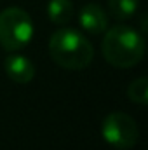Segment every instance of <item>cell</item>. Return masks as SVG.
Segmentation results:
<instances>
[{
  "instance_id": "1",
  "label": "cell",
  "mask_w": 148,
  "mask_h": 150,
  "mask_svg": "<svg viewBox=\"0 0 148 150\" xmlns=\"http://www.w3.org/2000/svg\"><path fill=\"white\" fill-rule=\"evenodd\" d=\"M101 52L111 67L131 68L145 56V38L131 26L117 25L106 30L101 42Z\"/></svg>"
},
{
  "instance_id": "2",
  "label": "cell",
  "mask_w": 148,
  "mask_h": 150,
  "mask_svg": "<svg viewBox=\"0 0 148 150\" xmlns=\"http://www.w3.org/2000/svg\"><path fill=\"white\" fill-rule=\"evenodd\" d=\"M49 54L56 65L66 70H84L94 58L89 38L73 28H59L49 38Z\"/></svg>"
},
{
  "instance_id": "3",
  "label": "cell",
  "mask_w": 148,
  "mask_h": 150,
  "mask_svg": "<svg viewBox=\"0 0 148 150\" xmlns=\"http://www.w3.org/2000/svg\"><path fill=\"white\" fill-rule=\"evenodd\" d=\"M33 37V21L21 7H7L0 12V45L5 51H19Z\"/></svg>"
},
{
  "instance_id": "4",
  "label": "cell",
  "mask_w": 148,
  "mask_h": 150,
  "mask_svg": "<svg viewBox=\"0 0 148 150\" xmlns=\"http://www.w3.org/2000/svg\"><path fill=\"white\" fill-rule=\"evenodd\" d=\"M103 140L118 150H129L138 143L140 131L136 120L125 112H111L101 122Z\"/></svg>"
},
{
  "instance_id": "5",
  "label": "cell",
  "mask_w": 148,
  "mask_h": 150,
  "mask_svg": "<svg viewBox=\"0 0 148 150\" xmlns=\"http://www.w3.org/2000/svg\"><path fill=\"white\" fill-rule=\"evenodd\" d=\"M78 23L80 26L87 32V33H92V35H98V33H103L108 26V19H106V12L105 9L96 4V2H91V4H85L80 12H78Z\"/></svg>"
},
{
  "instance_id": "6",
  "label": "cell",
  "mask_w": 148,
  "mask_h": 150,
  "mask_svg": "<svg viewBox=\"0 0 148 150\" xmlns=\"http://www.w3.org/2000/svg\"><path fill=\"white\" fill-rule=\"evenodd\" d=\"M5 74L16 84H28L35 77V65L23 54H12L5 58Z\"/></svg>"
},
{
  "instance_id": "7",
  "label": "cell",
  "mask_w": 148,
  "mask_h": 150,
  "mask_svg": "<svg viewBox=\"0 0 148 150\" xmlns=\"http://www.w3.org/2000/svg\"><path fill=\"white\" fill-rule=\"evenodd\" d=\"M47 16L54 25H66L73 18V4L72 0H49Z\"/></svg>"
},
{
  "instance_id": "8",
  "label": "cell",
  "mask_w": 148,
  "mask_h": 150,
  "mask_svg": "<svg viewBox=\"0 0 148 150\" xmlns=\"http://www.w3.org/2000/svg\"><path fill=\"white\" fill-rule=\"evenodd\" d=\"M140 0H108V9L117 19H129L134 16Z\"/></svg>"
},
{
  "instance_id": "9",
  "label": "cell",
  "mask_w": 148,
  "mask_h": 150,
  "mask_svg": "<svg viewBox=\"0 0 148 150\" xmlns=\"http://www.w3.org/2000/svg\"><path fill=\"white\" fill-rule=\"evenodd\" d=\"M127 96L131 101L138 105H147L148 101V79L147 77H138L134 79L129 87H127Z\"/></svg>"
}]
</instances>
